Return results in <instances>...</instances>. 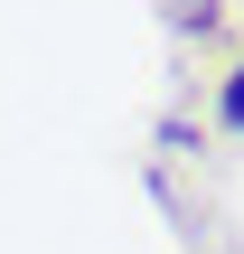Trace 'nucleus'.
<instances>
[{
    "label": "nucleus",
    "instance_id": "obj_1",
    "mask_svg": "<svg viewBox=\"0 0 244 254\" xmlns=\"http://www.w3.org/2000/svg\"><path fill=\"white\" fill-rule=\"evenodd\" d=\"M216 123H226V132H244V57H235V75L216 85Z\"/></svg>",
    "mask_w": 244,
    "mask_h": 254
},
{
    "label": "nucleus",
    "instance_id": "obj_2",
    "mask_svg": "<svg viewBox=\"0 0 244 254\" xmlns=\"http://www.w3.org/2000/svg\"><path fill=\"white\" fill-rule=\"evenodd\" d=\"M169 19H179V28H207V19H216V0H169Z\"/></svg>",
    "mask_w": 244,
    "mask_h": 254
}]
</instances>
